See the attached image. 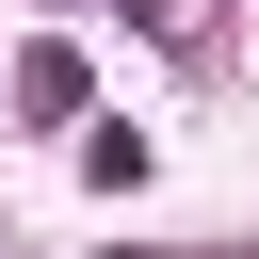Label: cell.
Masks as SVG:
<instances>
[{"label":"cell","mask_w":259,"mask_h":259,"mask_svg":"<svg viewBox=\"0 0 259 259\" xmlns=\"http://www.w3.org/2000/svg\"><path fill=\"white\" fill-rule=\"evenodd\" d=\"M16 113H81V49H16Z\"/></svg>","instance_id":"1"}]
</instances>
